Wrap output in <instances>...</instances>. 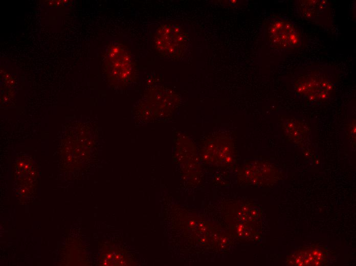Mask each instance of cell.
<instances>
[{
	"mask_svg": "<svg viewBox=\"0 0 356 266\" xmlns=\"http://www.w3.org/2000/svg\"><path fill=\"white\" fill-rule=\"evenodd\" d=\"M187 41L186 34L181 28L174 25L162 26L155 35L157 49L170 57L179 56L186 47Z\"/></svg>",
	"mask_w": 356,
	"mask_h": 266,
	"instance_id": "obj_3",
	"label": "cell"
},
{
	"mask_svg": "<svg viewBox=\"0 0 356 266\" xmlns=\"http://www.w3.org/2000/svg\"><path fill=\"white\" fill-rule=\"evenodd\" d=\"M267 37L272 48L283 53L301 46L302 35L297 26L284 17H277L270 23Z\"/></svg>",
	"mask_w": 356,
	"mask_h": 266,
	"instance_id": "obj_2",
	"label": "cell"
},
{
	"mask_svg": "<svg viewBox=\"0 0 356 266\" xmlns=\"http://www.w3.org/2000/svg\"><path fill=\"white\" fill-rule=\"evenodd\" d=\"M335 74L332 67L327 64L309 65L297 72L293 87L301 99L316 102L326 99L333 88Z\"/></svg>",
	"mask_w": 356,
	"mask_h": 266,
	"instance_id": "obj_1",
	"label": "cell"
},
{
	"mask_svg": "<svg viewBox=\"0 0 356 266\" xmlns=\"http://www.w3.org/2000/svg\"><path fill=\"white\" fill-rule=\"evenodd\" d=\"M295 10L303 19L321 26L332 23L330 4L323 0H300L295 2Z\"/></svg>",
	"mask_w": 356,
	"mask_h": 266,
	"instance_id": "obj_4",
	"label": "cell"
},
{
	"mask_svg": "<svg viewBox=\"0 0 356 266\" xmlns=\"http://www.w3.org/2000/svg\"><path fill=\"white\" fill-rule=\"evenodd\" d=\"M328 252L322 246L299 248L286 259L288 265H325L328 263Z\"/></svg>",
	"mask_w": 356,
	"mask_h": 266,
	"instance_id": "obj_5",
	"label": "cell"
}]
</instances>
